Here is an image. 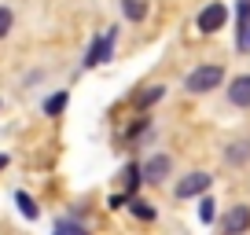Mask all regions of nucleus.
<instances>
[{
    "label": "nucleus",
    "mask_w": 250,
    "mask_h": 235,
    "mask_svg": "<svg viewBox=\"0 0 250 235\" xmlns=\"http://www.w3.org/2000/svg\"><path fill=\"white\" fill-rule=\"evenodd\" d=\"M55 235H85V228L70 224V220H62V224H55Z\"/></svg>",
    "instance_id": "obj_15"
},
{
    "label": "nucleus",
    "mask_w": 250,
    "mask_h": 235,
    "mask_svg": "<svg viewBox=\"0 0 250 235\" xmlns=\"http://www.w3.org/2000/svg\"><path fill=\"white\" fill-rule=\"evenodd\" d=\"M221 78H225V70L221 66H195V70L188 74V92H210V88L221 85Z\"/></svg>",
    "instance_id": "obj_1"
},
{
    "label": "nucleus",
    "mask_w": 250,
    "mask_h": 235,
    "mask_svg": "<svg viewBox=\"0 0 250 235\" xmlns=\"http://www.w3.org/2000/svg\"><path fill=\"white\" fill-rule=\"evenodd\" d=\"M133 213H136V217H144V220H155V210H151L144 198H133Z\"/></svg>",
    "instance_id": "obj_12"
},
{
    "label": "nucleus",
    "mask_w": 250,
    "mask_h": 235,
    "mask_svg": "<svg viewBox=\"0 0 250 235\" xmlns=\"http://www.w3.org/2000/svg\"><path fill=\"white\" fill-rule=\"evenodd\" d=\"M199 220H203V224L213 220V198H206V195H203V202H199Z\"/></svg>",
    "instance_id": "obj_14"
},
{
    "label": "nucleus",
    "mask_w": 250,
    "mask_h": 235,
    "mask_svg": "<svg viewBox=\"0 0 250 235\" xmlns=\"http://www.w3.org/2000/svg\"><path fill=\"white\" fill-rule=\"evenodd\" d=\"M250 158V140H239V143H232V147H228V162H247Z\"/></svg>",
    "instance_id": "obj_8"
},
{
    "label": "nucleus",
    "mask_w": 250,
    "mask_h": 235,
    "mask_svg": "<svg viewBox=\"0 0 250 235\" xmlns=\"http://www.w3.org/2000/svg\"><path fill=\"white\" fill-rule=\"evenodd\" d=\"M166 176H169V158L166 155H155L147 165H144V180L147 184H162Z\"/></svg>",
    "instance_id": "obj_6"
},
{
    "label": "nucleus",
    "mask_w": 250,
    "mask_h": 235,
    "mask_svg": "<svg viewBox=\"0 0 250 235\" xmlns=\"http://www.w3.org/2000/svg\"><path fill=\"white\" fill-rule=\"evenodd\" d=\"M122 176H125V191H133V188H136V180H140V169H136V165H125Z\"/></svg>",
    "instance_id": "obj_13"
},
{
    "label": "nucleus",
    "mask_w": 250,
    "mask_h": 235,
    "mask_svg": "<svg viewBox=\"0 0 250 235\" xmlns=\"http://www.w3.org/2000/svg\"><path fill=\"white\" fill-rule=\"evenodd\" d=\"M8 33H11V11H8V8H0V40L8 37Z\"/></svg>",
    "instance_id": "obj_16"
},
{
    "label": "nucleus",
    "mask_w": 250,
    "mask_h": 235,
    "mask_svg": "<svg viewBox=\"0 0 250 235\" xmlns=\"http://www.w3.org/2000/svg\"><path fill=\"white\" fill-rule=\"evenodd\" d=\"M4 165H8V155H0V169H4Z\"/></svg>",
    "instance_id": "obj_18"
},
{
    "label": "nucleus",
    "mask_w": 250,
    "mask_h": 235,
    "mask_svg": "<svg viewBox=\"0 0 250 235\" xmlns=\"http://www.w3.org/2000/svg\"><path fill=\"white\" fill-rule=\"evenodd\" d=\"M62 107H66V92H55V96H52V99H48V103H44V110H48V114H59V110H62Z\"/></svg>",
    "instance_id": "obj_11"
},
{
    "label": "nucleus",
    "mask_w": 250,
    "mask_h": 235,
    "mask_svg": "<svg viewBox=\"0 0 250 235\" xmlns=\"http://www.w3.org/2000/svg\"><path fill=\"white\" fill-rule=\"evenodd\" d=\"M210 173H188L184 180L177 184V198H195V195H206V188H210Z\"/></svg>",
    "instance_id": "obj_2"
},
{
    "label": "nucleus",
    "mask_w": 250,
    "mask_h": 235,
    "mask_svg": "<svg viewBox=\"0 0 250 235\" xmlns=\"http://www.w3.org/2000/svg\"><path fill=\"white\" fill-rule=\"evenodd\" d=\"M228 99H232V107H250V74H243V78L232 81Z\"/></svg>",
    "instance_id": "obj_7"
},
{
    "label": "nucleus",
    "mask_w": 250,
    "mask_h": 235,
    "mask_svg": "<svg viewBox=\"0 0 250 235\" xmlns=\"http://www.w3.org/2000/svg\"><path fill=\"white\" fill-rule=\"evenodd\" d=\"M110 48H114V30H107L100 40L92 44V52L85 55V66H100V63H107L110 59Z\"/></svg>",
    "instance_id": "obj_4"
},
{
    "label": "nucleus",
    "mask_w": 250,
    "mask_h": 235,
    "mask_svg": "<svg viewBox=\"0 0 250 235\" xmlns=\"http://www.w3.org/2000/svg\"><path fill=\"white\" fill-rule=\"evenodd\" d=\"M250 228V206H232V213L225 217V235H243Z\"/></svg>",
    "instance_id": "obj_5"
},
{
    "label": "nucleus",
    "mask_w": 250,
    "mask_h": 235,
    "mask_svg": "<svg viewBox=\"0 0 250 235\" xmlns=\"http://www.w3.org/2000/svg\"><path fill=\"white\" fill-rule=\"evenodd\" d=\"M15 202H19V210H22V213H26L30 220L37 217V202H33V198L26 195V191H19V195H15Z\"/></svg>",
    "instance_id": "obj_10"
},
{
    "label": "nucleus",
    "mask_w": 250,
    "mask_h": 235,
    "mask_svg": "<svg viewBox=\"0 0 250 235\" xmlns=\"http://www.w3.org/2000/svg\"><path fill=\"white\" fill-rule=\"evenodd\" d=\"M225 19H228L225 4H206V8L199 11V30L203 33H217L221 26H225Z\"/></svg>",
    "instance_id": "obj_3"
},
{
    "label": "nucleus",
    "mask_w": 250,
    "mask_h": 235,
    "mask_svg": "<svg viewBox=\"0 0 250 235\" xmlns=\"http://www.w3.org/2000/svg\"><path fill=\"white\" fill-rule=\"evenodd\" d=\"M122 8H125V15L133 19V22H140L144 11H147V4H144V0H122Z\"/></svg>",
    "instance_id": "obj_9"
},
{
    "label": "nucleus",
    "mask_w": 250,
    "mask_h": 235,
    "mask_svg": "<svg viewBox=\"0 0 250 235\" xmlns=\"http://www.w3.org/2000/svg\"><path fill=\"white\" fill-rule=\"evenodd\" d=\"M155 99H162V85H155L147 96H136V103H140V107H147V103H155Z\"/></svg>",
    "instance_id": "obj_17"
}]
</instances>
